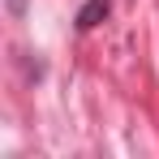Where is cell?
Here are the masks:
<instances>
[{
	"mask_svg": "<svg viewBox=\"0 0 159 159\" xmlns=\"http://www.w3.org/2000/svg\"><path fill=\"white\" fill-rule=\"evenodd\" d=\"M107 13H112V0H86L78 9V30H95Z\"/></svg>",
	"mask_w": 159,
	"mask_h": 159,
	"instance_id": "obj_1",
	"label": "cell"
},
{
	"mask_svg": "<svg viewBox=\"0 0 159 159\" xmlns=\"http://www.w3.org/2000/svg\"><path fill=\"white\" fill-rule=\"evenodd\" d=\"M22 4H26V0H9V9H13V13H22Z\"/></svg>",
	"mask_w": 159,
	"mask_h": 159,
	"instance_id": "obj_2",
	"label": "cell"
}]
</instances>
